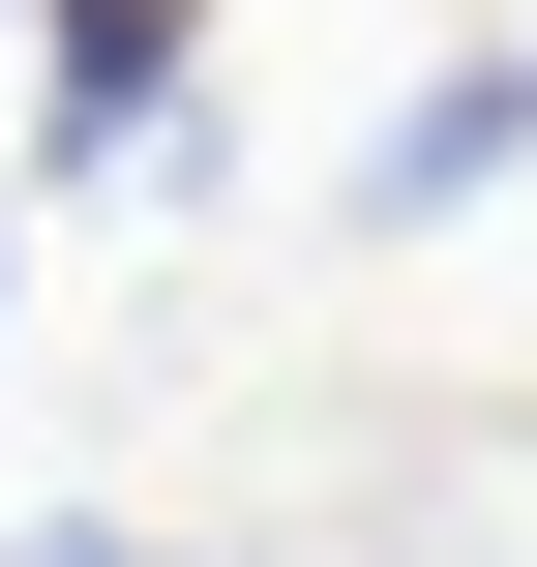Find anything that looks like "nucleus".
<instances>
[{"mask_svg": "<svg viewBox=\"0 0 537 567\" xmlns=\"http://www.w3.org/2000/svg\"><path fill=\"white\" fill-rule=\"evenodd\" d=\"M179 90H209V0H30V179H149L179 209L209 179Z\"/></svg>", "mask_w": 537, "mask_h": 567, "instance_id": "obj_1", "label": "nucleus"}, {"mask_svg": "<svg viewBox=\"0 0 537 567\" xmlns=\"http://www.w3.org/2000/svg\"><path fill=\"white\" fill-rule=\"evenodd\" d=\"M508 179H537V30H508V60H419L329 209H359V239H448V209H508Z\"/></svg>", "mask_w": 537, "mask_h": 567, "instance_id": "obj_2", "label": "nucleus"}, {"mask_svg": "<svg viewBox=\"0 0 537 567\" xmlns=\"http://www.w3.org/2000/svg\"><path fill=\"white\" fill-rule=\"evenodd\" d=\"M0 567H149V538H120V508H30V538H0Z\"/></svg>", "mask_w": 537, "mask_h": 567, "instance_id": "obj_3", "label": "nucleus"}, {"mask_svg": "<svg viewBox=\"0 0 537 567\" xmlns=\"http://www.w3.org/2000/svg\"><path fill=\"white\" fill-rule=\"evenodd\" d=\"M0 299H30V209H0Z\"/></svg>", "mask_w": 537, "mask_h": 567, "instance_id": "obj_4", "label": "nucleus"}, {"mask_svg": "<svg viewBox=\"0 0 537 567\" xmlns=\"http://www.w3.org/2000/svg\"><path fill=\"white\" fill-rule=\"evenodd\" d=\"M0 60H30V0H0Z\"/></svg>", "mask_w": 537, "mask_h": 567, "instance_id": "obj_5", "label": "nucleus"}]
</instances>
